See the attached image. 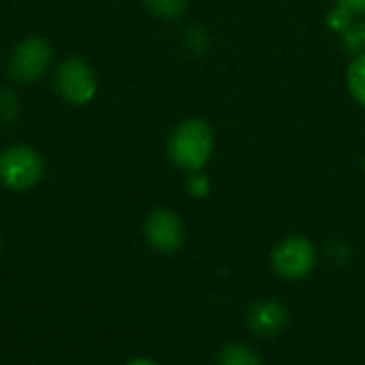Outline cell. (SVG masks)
Here are the masks:
<instances>
[{
	"label": "cell",
	"instance_id": "6da1fadb",
	"mask_svg": "<svg viewBox=\"0 0 365 365\" xmlns=\"http://www.w3.org/2000/svg\"><path fill=\"white\" fill-rule=\"evenodd\" d=\"M214 152V133L203 118L184 120L169 139V158L188 173L201 171Z\"/></svg>",
	"mask_w": 365,
	"mask_h": 365
},
{
	"label": "cell",
	"instance_id": "7a4b0ae2",
	"mask_svg": "<svg viewBox=\"0 0 365 365\" xmlns=\"http://www.w3.org/2000/svg\"><path fill=\"white\" fill-rule=\"evenodd\" d=\"M269 263L276 276L297 282L308 278L317 267V248L304 235H289L274 246Z\"/></svg>",
	"mask_w": 365,
	"mask_h": 365
},
{
	"label": "cell",
	"instance_id": "3957f363",
	"mask_svg": "<svg viewBox=\"0 0 365 365\" xmlns=\"http://www.w3.org/2000/svg\"><path fill=\"white\" fill-rule=\"evenodd\" d=\"M45 160L30 145H13L0 152V184L9 190H28L43 178Z\"/></svg>",
	"mask_w": 365,
	"mask_h": 365
},
{
	"label": "cell",
	"instance_id": "277c9868",
	"mask_svg": "<svg viewBox=\"0 0 365 365\" xmlns=\"http://www.w3.org/2000/svg\"><path fill=\"white\" fill-rule=\"evenodd\" d=\"M51 62V47L41 36L24 38L9 60V75L19 83H32L41 79Z\"/></svg>",
	"mask_w": 365,
	"mask_h": 365
},
{
	"label": "cell",
	"instance_id": "5b68a950",
	"mask_svg": "<svg viewBox=\"0 0 365 365\" xmlns=\"http://www.w3.org/2000/svg\"><path fill=\"white\" fill-rule=\"evenodd\" d=\"M56 88L66 103L86 105L96 94L94 71L81 58H68L56 71Z\"/></svg>",
	"mask_w": 365,
	"mask_h": 365
},
{
	"label": "cell",
	"instance_id": "8992f818",
	"mask_svg": "<svg viewBox=\"0 0 365 365\" xmlns=\"http://www.w3.org/2000/svg\"><path fill=\"white\" fill-rule=\"evenodd\" d=\"M143 235H145V242L156 252L171 255V252L182 248L184 237H186V229H184L182 218L175 212L160 207V210H154L145 218Z\"/></svg>",
	"mask_w": 365,
	"mask_h": 365
},
{
	"label": "cell",
	"instance_id": "52a82bcc",
	"mask_svg": "<svg viewBox=\"0 0 365 365\" xmlns=\"http://www.w3.org/2000/svg\"><path fill=\"white\" fill-rule=\"evenodd\" d=\"M289 319H291L289 308L280 299L267 297L255 302L248 308L246 327L259 338H276L289 327Z\"/></svg>",
	"mask_w": 365,
	"mask_h": 365
},
{
	"label": "cell",
	"instance_id": "ba28073f",
	"mask_svg": "<svg viewBox=\"0 0 365 365\" xmlns=\"http://www.w3.org/2000/svg\"><path fill=\"white\" fill-rule=\"evenodd\" d=\"M218 365H263V359L244 342H229L218 351L216 357Z\"/></svg>",
	"mask_w": 365,
	"mask_h": 365
},
{
	"label": "cell",
	"instance_id": "9c48e42d",
	"mask_svg": "<svg viewBox=\"0 0 365 365\" xmlns=\"http://www.w3.org/2000/svg\"><path fill=\"white\" fill-rule=\"evenodd\" d=\"M346 86L349 92L353 94V98L365 107V53L357 56L346 71Z\"/></svg>",
	"mask_w": 365,
	"mask_h": 365
},
{
	"label": "cell",
	"instance_id": "30bf717a",
	"mask_svg": "<svg viewBox=\"0 0 365 365\" xmlns=\"http://www.w3.org/2000/svg\"><path fill=\"white\" fill-rule=\"evenodd\" d=\"M143 4L160 19H175L188 9V0H143Z\"/></svg>",
	"mask_w": 365,
	"mask_h": 365
},
{
	"label": "cell",
	"instance_id": "8fae6325",
	"mask_svg": "<svg viewBox=\"0 0 365 365\" xmlns=\"http://www.w3.org/2000/svg\"><path fill=\"white\" fill-rule=\"evenodd\" d=\"M342 41H344V47L355 53V56H361L365 53V24L364 21H357V24H351L346 30H342Z\"/></svg>",
	"mask_w": 365,
	"mask_h": 365
},
{
	"label": "cell",
	"instance_id": "7c38bea8",
	"mask_svg": "<svg viewBox=\"0 0 365 365\" xmlns=\"http://www.w3.org/2000/svg\"><path fill=\"white\" fill-rule=\"evenodd\" d=\"M188 192L192 195V197H197V199H203V197H207V192H210V188H212V184H210V178L205 175V173H201V171H195V173H190V178H188Z\"/></svg>",
	"mask_w": 365,
	"mask_h": 365
},
{
	"label": "cell",
	"instance_id": "4fadbf2b",
	"mask_svg": "<svg viewBox=\"0 0 365 365\" xmlns=\"http://www.w3.org/2000/svg\"><path fill=\"white\" fill-rule=\"evenodd\" d=\"M15 115H17V98H15L11 92L2 90V92H0V118H2L4 122H9V120H13Z\"/></svg>",
	"mask_w": 365,
	"mask_h": 365
},
{
	"label": "cell",
	"instance_id": "5bb4252c",
	"mask_svg": "<svg viewBox=\"0 0 365 365\" xmlns=\"http://www.w3.org/2000/svg\"><path fill=\"white\" fill-rule=\"evenodd\" d=\"M336 4L349 15H365V0H336Z\"/></svg>",
	"mask_w": 365,
	"mask_h": 365
},
{
	"label": "cell",
	"instance_id": "9a60e30c",
	"mask_svg": "<svg viewBox=\"0 0 365 365\" xmlns=\"http://www.w3.org/2000/svg\"><path fill=\"white\" fill-rule=\"evenodd\" d=\"M126 365H158L154 359H150V357H135V359H130Z\"/></svg>",
	"mask_w": 365,
	"mask_h": 365
},
{
	"label": "cell",
	"instance_id": "2e32d148",
	"mask_svg": "<svg viewBox=\"0 0 365 365\" xmlns=\"http://www.w3.org/2000/svg\"><path fill=\"white\" fill-rule=\"evenodd\" d=\"M364 169H365V158H364Z\"/></svg>",
	"mask_w": 365,
	"mask_h": 365
}]
</instances>
